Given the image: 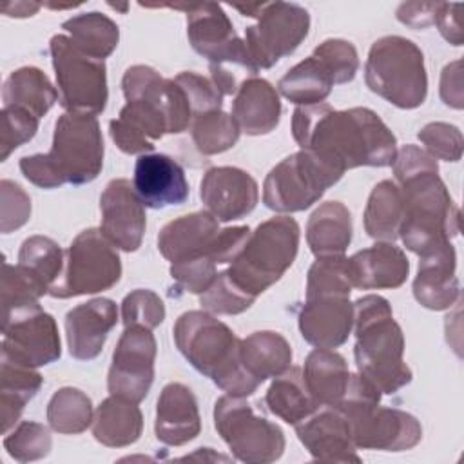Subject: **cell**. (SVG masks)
<instances>
[{"label":"cell","mask_w":464,"mask_h":464,"mask_svg":"<svg viewBox=\"0 0 464 464\" xmlns=\"http://www.w3.org/2000/svg\"><path fill=\"white\" fill-rule=\"evenodd\" d=\"M295 143L346 172L357 167H388L397 140L388 125L366 107L335 111L328 103L299 105L292 116Z\"/></svg>","instance_id":"cell-1"},{"label":"cell","mask_w":464,"mask_h":464,"mask_svg":"<svg viewBox=\"0 0 464 464\" xmlns=\"http://www.w3.org/2000/svg\"><path fill=\"white\" fill-rule=\"evenodd\" d=\"M127 103L109 132L125 154H149L165 134H179L192 123V109L185 91L174 78H163L149 65H132L121 78Z\"/></svg>","instance_id":"cell-2"},{"label":"cell","mask_w":464,"mask_h":464,"mask_svg":"<svg viewBox=\"0 0 464 464\" xmlns=\"http://www.w3.org/2000/svg\"><path fill=\"white\" fill-rule=\"evenodd\" d=\"M103 167V136L96 116L63 112L54 125L47 154L24 156L20 170L40 188H58L65 183L85 185L98 178Z\"/></svg>","instance_id":"cell-3"},{"label":"cell","mask_w":464,"mask_h":464,"mask_svg":"<svg viewBox=\"0 0 464 464\" xmlns=\"http://www.w3.org/2000/svg\"><path fill=\"white\" fill-rule=\"evenodd\" d=\"M355 362L359 375L381 393H395L411 382V370L404 362V334L393 319L388 299L368 294L353 303Z\"/></svg>","instance_id":"cell-4"},{"label":"cell","mask_w":464,"mask_h":464,"mask_svg":"<svg viewBox=\"0 0 464 464\" xmlns=\"http://www.w3.org/2000/svg\"><path fill=\"white\" fill-rule=\"evenodd\" d=\"M172 332L181 355L225 393L248 397L257 390L259 382L246 373L239 361L241 339L210 312L181 314Z\"/></svg>","instance_id":"cell-5"},{"label":"cell","mask_w":464,"mask_h":464,"mask_svg":"<svg viewBox=\"0 0 464 464\" xmlns=\"http://www.w3.org/2000/svg\"><path fill=\"white\" fill-rule=\"evenodd\" d=\"M402 221L399 237L413 254L426 256L450 243L460 232V212L439 170L415 174L399 181Z\"/></svg>","instance_id":"cell-6"},{"label":"cell","mask_w":464,"mask_h":464,"mask_svg":"<svg viewBox=\"0 0 464 464\" xmlns=\"http://www.w3.org/2000/svg\"><path fill=\"white\" fill-rule=\"evenodd\" d=\"M381 392L359 373L352 375L344 397L337 404L350 424L355 448L406 451L422 439L420 422L397 408H384Z\"/></svg>","instance_id":"cell-7"},{"label":"cell","mask_w":464,"mask_h":464,"mask_svg":"<svg viewBox=\"0 0 464 464\" xmlns=\"http://www.w3.org/2000/svg\"><path fill=\"white\" fill-rule=\"evenodd\" d=\"M297 248V221L288 216L270 218L250 232L241 252L225 272L237 288L256 299L292 266Z\"/></svg>","instance_id":"cell-8"},{"label":"cell","mask_w":464,"mask_h":464,"mask_svg":"<svg viewBox=\"0 0 464 464\" xmlns=\"http://www.w3.org/2000/svg\"><path fill=\"white\" fill-rule=\"evenodd\" d=\"M364 82L372 92L392 105L415 109L424 103L428 94L424 54L404 36H382L370 47Z\"/></svg>","instance_id":"cell-9"},{"label":"cell","mask_w":464,"mask_h":464,"mask_svg":"<svg viewBox=\"0 0 464 464\" xmlns=\"http://www.w3.org/2000/svg\"><path fill=\"white\" fill-rule=\"evenodd\" d=\"M343 170L301 149L279 161L265 178L263 203L276 212H301L343 178Z\"/></svg>","instance_id":"cell-10"},{"label":"cell","mask_w":464,"mask_h":464,"mask_svg":"<svg viewBox=\"0 0 464 464\" xmlns=\"http://www.w3.org/2000/svg\"><path fill=\"white\" fill-rule=\"evenodd\" d=\"M121 277V261L116 246L102 230L80 232L65 250V266L49 295L69 299L112 288Z\"/></svg>","instance_id":"cell-11"},{"label":"cell","mask_w":464,"mask_h":464,"mask_svg":"<svg viewBox=\"0 0 464 464\" xmlns=\"http://www.w3.org/2000/svg\"><path fill=\"white\" fill-rule=\"evenodd\" d=\"M214 426L241 462L268 464L285 451L283 430L257 415L245 397L228 393L219 397L214 406Z\"/></svg>","instance_id":"cell-12"},{"label":"cell","mask_w":464,"mask_h":464,"mask_svg":"<svg viewBox=\"0 0 464 464\" xmlns=\"http://www.w3.org/2000/svg\"><path fill=\"white\" fill-rule=\"evenodd\" d=\"M49 51L65 112L87 116L103 112L109 98L105 63L82 53L65 34H54Z\"/></svg>","instance_id":"cell-13"},{"label":"cell","mask_w":464,"mask_h":464,"mask_svg":"<svg viewBox=\"0 0 464 464\" xmlns=\"http://www.w3.org/2000/svg\"><path fill=\"white\" fill-rule=\"evenodd\" d=\"M256 18L257 24L245 31V45L257 69L290 56L310 31L308 11L292 2H263Z\"/></svg>","instance_id":"cell-14"},{"label":"cell","mask_w":464,"mask_h":464,"mask_svg":"<svg viewBox=\"0 0 464 464\" xmlns=\"http://www.w3.org/2000/svg\"><path fill=\"white\" fill-rule=\"evenodd\" d=\"M62 355L56 321L40 303L2 314V359L38 368Z\"/></svg>","instance_id":"cell-15"},{"label":"cell","mask_w":464,"mask_h":464,"mask_svg":"<svg viewBox=\"0 0 464 464\" xmlns=\"http://www.w3.org/2000/svg\"><path fill=\"white\" fill-rule=\"evenodd\" d=\"M156 339L150 328L132 324L125 326L109 368L107 388L111 395L141 402L154 381Z\"/></svg>","instance_id":"cell-16"},{"label":"cell","mask_w":464,"mask_h":464,"mask_svg":"<svg viewBox=\"0 0 464 464\" xmlns=\"http://www.w3.org/2000/svg\"><path fill=\"white\" fill-rule=\"evenodd\" d=\"M170 7L185 11L188 42L198 54L208 60L210 65L239 62L256 67L246 51L245 40L237 36L228 14L219 4H176Z\"/></svg>","instance_id":"cell-17"},{"label":"cell","mask_w":464,"mask_h":464,"mask_svg":"<svg viewBox=\"0 0 464 464\" xmlns=\"http://www.w3.org/2000/svg\"><path fill=\"white\" fill-rule=\"evenodd\" d=\"M102 210V234L125 252L140 248L147 219L145 208L140 201L132 183L125 178H118L107 183L100 196Z\"/></svg>","instance_id":"cell-18"},{"label":"cell","mask_w":464,"mask_h":464,"mask_svg":"<svg viewBox=\"0 0 464 464\" xmlns=\"http://www.w3.org/2000/svg\"><path fill=\"white\" fill-rule=\"evenodd\" d=\"M199 198L218 221H236L256 208L259 188L246 170L237 167H212L201 179Z\"/></svg>","instance_id":"cell-19"},{"label":"cell","mask_w":464,"mask_h":464,"mask_svg":"<svg viewBox=\"0 0 464 464\" xmlns=\"http://www.w3.org/2000/svg\"><path fill=\"white\" fill-rule=\"evenodd\" d=\"M299 330L315 348H337L353 330V303L350 295L321 294L304 299L299 312Z\"/></svg>","instance_id":"cell-20"},{"label":"cell","mask_w":464,"mask_h":464,"mask_svg":"<svg viewBox=\"0 0 464 464\" xmlns=\"http://www.w3.org/2000/svg\"><path fill=\"white\" fill-rule=\"evenodd\" d=\"M301 444L315 460L361 462L346 417L337 406H321L295 424Z\"/></svg>","instance_id":"cell-21"},{"label":"cell","mask_w":464,"mask_h":464,"mask_svg":"<svg viewBox=\"0 0 464 464\" xmlns=\"http://www.w3.org/2000/svg\"><path fill=\"white\" fill-rule=\"evenodd\" d=\"M132 187L149 208L181 205L188 198V183L181 165L167 154H141L134 165Z\"/></svg>","instance_id":"cell-22"},{"label":"cell","mask_w":464,"mask_h":464,"mask_svg":"<svg viewBox=\"0 0 464 464\" xmlns=\"http://www.w3.org/2000/svg\"><path fill=\"white\" fill-rule=\"evenodd\" d=\"M118 323V308L112 299L96 297L71 308L65 315L69 353L80 361L100 355L109 332Z\"/></svg>","instance_id":"cell-23"},{"label":"cell","mask_w":464,"mask_h":464,"mask_svg":"<svg viewBox=\"0 0 464 464\" xmlns=\"http://www.w3.org/2000/svg\"><path fill=\"white\" fill-rule=\"evenodd\" d=\"M346 272L352 288H399L408 279L410 261L399 246L381 241L346 257Z\"/></svg>","instance_id":"cell-24"},{"label":"cell","mask_w":464,"mask_h":464,"mask_svg":"<svg viewBox=\"0 0 464 464\" xmlns=\"http://www.w3.org/2000/svg\"><path fill=\"white\" fill-rule=\"evenodd\" d=\"M457 254L451 243L420 256L413 295L428 310H446L459 299V277L455 274Z\"/></svg>","instance_id":"cell-25"},{"label":"cell","mask_w":464,"mask_h":464,"mask_svg":"<svg viewBox=\"0 0 464 464\" xmlns=\"http://www.w3.org/2000/svg\"><path fill=\"white\" fill-rule=\"evenodd\" d=\"M154 431L167 446H183L201 431V417L192 390L181 382L163 386L158 406Z\"/></svg>","instance_id":"cell-26"},{"label":"cell","mask_w":464,"mask_h":464,"mask_svg":"<svg viewBox=\"0 0 464 464\" xmlns=\"http://www.w3.org/2000/svg\"><path fill=\"white\" fill-rule=\"evenodd\" d=\"M219 232V221L208 212L199 210L169 221L158 234V250L170 263L188 257L210 256V246Z\"/></svg>","instance_id":"cell-27"},{"label":"cell","mask_w":464,"mask_h":464,"mask_svg":"<svg viewBox=\"0 0 464 464\" xmlns=\"http://www.w3.org/2000/svg\"><path fill=\"white\" fill-rule=\"evenodd\" d=\"M232 118L239 130L250 136L272 132L281 118V102L276 87L257 76L246 80L236 92Z\"/></svg>","instance_id":"cell-28"},{"label":"cell","mask_w":464,"mask_h":464,"mask_svg":"<svg viewBox=\"0 0 464 464\" xmlns=\"http://www.w3.org/2000/svg\"><path fill=\"white\" fill-rule=\"evenodd\" d=\"M352 241V216L341 201L319 205L306 223V243L315 257L344 256Z\"/></svg>","instance_id":"cell-29"},{"label":"cell","mask_w":464,"mask_h":464,"mask_svg":"<svg viewBox=\"0 0 464 464\" xmlns=\"http://www.w3.org/2000/svg\"><path fill=\"white\" fill-rule=\"evenodd\" d=\"M303 379L319 406H337L348 388L350 370L341 353L315 348L304 361Z\"/></svg>","instance_id":"cell-30"},{"label":"cell","mask_w":464,"mask_h":464,"mask_svg":"<svg viewBox=\"0 0 464 464\" xmlns=\"http://www.w3.org/2000/svg\"><path fill=\"white\" fill-rule=\"evenodd\" d=\"M239 361L256 382H265L290 368L292 346L277 332H254L239 343Z\"/></svg>","instance_id":"cell-31"},{"label":"cell","mask_w":464,"mask_h":464,"mask_svg":"<svg viewBox=\"0 0 464 464\" xmlns=\"http://www.w3.org/2000/svg\"><path fill=\"white\" fill-rule=\"evenodd\" d=\"M143 430V415L136 402L123 397H107L92 417V435L109 448L134 444Z\"/></svg>","instance_id":"cell-32"},{"label":"cell","mask_w":464,"mask_h":464,"mask_svg":"<svg viewBox=\"0 0 464 464\" xmlns=\"http://www.w3.org/2000/svg\"><path fill=\"white\" fill-rule=\"evenodd\" d=\"M2 100L4 107L24 109L40 120L58 102V91L40 69L20 67L4 82Z\"/></svg>","instance_id":"cell-33"},{"label":"cell","mask_w":464,"mask_h":464,"mask_svg":"<svg viewBox=\"0 0 464 464\" xmlns=\"http://www.w3.org/2000/svg\"><path fill=\"white\" fill-rule=\"evenodd\" d=\"M265 404L276 417L292 426L321 408L310 395L299 366H290L274 379L265 395Z\"/></svg>","instance_id":"cell-34"},{"label":"cell","mask_w":464,"mask_h":464,"mask_svg":"<svg viewBox=\"0 0 464 464\" xmlns=\"http://www.w3.org/2000/svg\"><path fill=\"white\" fill-rule=\"evenodd\" d=\"M44 377L36 368L24 366L7 359L0 364V424L2 433H7L11 426L20 419L25 404L42 388Z\"/></svg>","instance_id":"cell-35"},{"label":"cell","mask_w":464,"mask_h":464,"mask_svg":"<svg viewBox=\"0 0 464 464\" xmlns=\"http://www.w3.org/2000/svg\"><path fill=\"white\" fill-rule=\"evenodd\" d=\"M334 85V74L326 63L312 53L279 80L277 91L297 105H314L323 103Z\"/></svg>","instance_id":"cell-36"},{"label":"cell","mask_w":464,"mask_h":464,"mask_svg":"<svg viewBox=\"0 0 464 464\" xmlns=\"http://www.w3.org/2000/svg\"><path fill=\"white\" fill-rule=\"evenodd\" d=\"M402 221V196L397 183L392 179L379 181L364 208V230L370 237L393 243L399 237Z\"/></svg>","instance_id":"cell-37"},{"label":"cell","mask_w":464,"mask_h":464,"mask_svg":"<svg viewBox=\"0 0 464 464\" xmlns=\"http://www.w3.org/2000/svg\"><path fill=\"white\" fill-rule=\"evenodd\" d=\"M72 44L94 60L107 58L120 42V29L109 16L91 11L72 16L62 24Z\"/></svg>","instance_id":"cell-38"},{"label":"cell","mask_w":464,"mask_h":464,"mask_svg":"<svg viewBox=\"0 0 464 464\" xmlns=\"http://www.w3.org/2000/svg\"><path fill=\"white\" fill-rule=\"evenodd\" d=\"M65 263V252L47 236H31L24 239L18 252V268L38 283L47 294L58 281Z\"/></svg>","instance_id":"cell-39"},{"label":"cell","mask_w":464,"mask_h":464,"mask_svg":"<svg viewBox=\"0 0 464 464\" xmlns=\"http://www.w3.org/2000/svg\"><path fill=\"white\" fill-rule=\"evenodd\" d=\"M92 402L78 388L65 386L53 393L47 404V422L51 430L63 435H76L92 424Z\"/></svg>","instance_id":"cell-40"},{"label":"cell","mask_w":464,"mask_h":464,"mask_svg":"<svg viewBox=\"0 0 464 464\" xmlns=\"http://www.w3.org/2000/svg\"><path fill=\"white\" fill-rule=\"evenodd\" d=\"M239 132L236 120L221 109L199 114L190 123L192 143L203 156L221 154L232 149Z\"/></svg>","instance_id":"cell-41"},{"label":"cell","mask_w":464,"mask_h":464,"mask_svg":"<svg viewBox=\"0 0 464 464\" xmlns=\"http://www.w3.org/2000/svg\"><path fill=\"white\" fill-rule=\"evenodd\" d=\"M53 446L49 430L33 420L20 422L9 435L4 439V448L18 462H31L49 455Z\"/></svg>","instance_id":"cell-42"},{"label":"cell","mask_w":464,"mask_h":464,"mask_svg":"<svg viewBox=\"0 0 464 464\" xmlns=\"http://www.w3.org/2000/svg\"><path fill=\"white\" fill-rule=\"evenodd\" d=\"M350 292H352V283L346 272V257L344 256L317 257V261L308 270L306 297L321 295V294L350 295Z\"/></svg>","instance_id":"cell-43"},{"label":"cell","mask_w":464,"mask_h":464,"mask_svg":"<svg viewBox=\"0 0 464 464\" xmlns=\"http://www.w3.org/2000/svg\"><path fill=\"white\" fill-rule=\"evenodd\" d=\"M256 299L237 288L227 276V272H219L214 283L199 295V304L203 310L219 315H236L252 306Z\"/></svg>","instance_id":"cell-44"},{"label":"cell","mask_w":464,"mask_h":464,"mask_svg":"<svg viewBox=\"0 0 464 464\" xmlns=\"http://www.w3.org/2000/svg\"><path fill=\"white\" fill-rule=\"evenodd\" d=\"M218 263L208 256H196L170 265V277L179 294H203L216 279Z\"/></svg>","instance_id":"cell-45"},{"label":"cell","mask_w":464,"mask_h":464,"mask_svg":"<svg viewBox=\"0 0 464 464\" xmlns=\"http://www.w3.org/2000/svg\"><path fill=\"white\" fill-rule=\"evenodd\" d=\"M47 292L34 283L27 274H24L18 265H9L4 261L2 265V314L20 308L36 304L42 295Z\"/></svg>","instance_id":"cell-46"},{"label":"cell","mask_w":464,"mask_h":464,"mask_svg":"<svg viewBox=\"0 0 464 464\" xmlns=\"http://www.w3.org/2000/svg\"><path fill=\"white\" fill-rule=\"evenodd\" d=\"M165 319V304L161 297L147 288L132 290L121 301L123 326L140 324L145 328H156Z\"/></svg>","instance_id":"cell-47"},{"label":"cell","mask_w":464,"mask_h":464,"mask_svg":"<svg viewBox=\"0 0 464 464\" xmlns=\"http://www.w3.org/2000/svg\"><path fill=\"white\" fill-rule=\"evenodd\" d=\"M314 54L326 63V67L334 74L335 85L348 83L355 78L359 69V56L352 42L341 38H328L314 49Z\"/></svg>","instance_id":"cell-48"},{"label":"cell","mask_w":464,"mask_h":464,"mask_svg":"<svg viewBox=\"0 0 464 464\" xmlns=\"http://www.w3.org/2000/svg\"><path fill=\"white\" fill-rule=\"evenodd\" d=\"M2 138H0V161H5L9 154L33 140L38 130V118L24 109L2 107Z\"/></svg>","instance_id":"cell-49"},{"label":"cell","mask_w":464,"mask_h":464,"mask_svg":"<svg viewBox=\"0 0 464 464\" xmlns=\"http://www.w3.org/2000/svg\"><path fill=\"white\" fill-rule=\"evenodd\" d=\"M419 140L435 160L459 161L462 156V132L446 121H431L419 130Z\"/></svg>","instance_id":"cell-50"},{"label":"cell","mask_w":464,"mask_h":464,"mask_svg":"<svg viewBox=\"0 0 464 464\" xmlns=\"http://www.w3.org/2000/svg\"><path fill=\"white\" fill-rule=\"evenodd\" d=\"M31 218V198L11 179L0 181V230L9 234L24 227Z\"/></svg>","instance_id":"cell-51"},{"label":"cell","mask_w":464,"mask_h":464,"mask_svg":"<svg viewBox=\"0 0 464 464\" xmlns=\"http://www.w3.org/2000/svg\"><path fill=\"white\" fill-rule=\"evenodd\" d=\"M174 80L185 91L194 118L199 114L221 109L223 94L216 89L212 80H208L198 72H192V71H183Z\"/></svg>","instance_id":"cell-52"},{"label":"cell","mask_w":464,"mask_h":464,"mask_svg":"<svg viewBox=\"0 0 464 464\" xmlns=\"http://www.w3.org/2000/svg\"><path fill=\"white\" fill-rule=\"evenodd\" d=\"M440 2H404L397 7V20L411 29H426L435 24Z\"/></svg>","instance_id":"cell-53"},{"label":"cell","mask_w":464,"mask_h":464,"mask_svg":"<svg viewBox=\"0 0 464 464\" xmlns=\"http://www.w3.org/2000/svg\"><path fill=\"white\" fill-rule=\"evenodd\" d=\"M440 98L448 107L462 109L464 92H462V60L448 63L440 76Z\"/></svg>","instance_id":"cell-54"},{"label":"cell","mask_w":464,"mask_h":464,"mask_svg":"<svg viewBox=\"0 0 464 464\" xmlns=\"http://www.w3.org/2000/svg\"><path fill=\"white\" fill-rule=\"evenodd\" d=\"M460 4H448L440 2V7L435 16V24L451 45H462V29H460Z\"/></svg>","instance_id":"cell-55"},{"label":"cell","mask_w":464,"mask_h":464,"mask_svg":"<svg viewBox=\"0 0 464 464\" xmlns=\"http://www.w3.org/2000/svg\"><path fill=\"white\" fill-rule=\"evenodd\" d=\"M40 9V4L36 2H5L2 5V13L5 16H14V18H25V16H33L36 11Z\"/></svg>","instance_id":"cell-56"},{"label":"cell","mask_w":464,"mask_h":464,"mask_svg":"<svg viewBox=\"0 0 464 464\" xmlns=\"http://www.w3.org/2000/svg\"><path fill=\"white\" fill-rule=\"evenodd\" d=\"M208 450L210 448H199V451L198 453H194V455H187V457H183V459H203V460H227V457H223V455H216V453H212L210 451V455H207L208 453Z\"/></svg>","instance_id":"cell-57"},{"label":"cell","mask_w":464,"mask_h":464,"mask_svg":"<svg viewBox=\"0 0 464 464\" xmlns=\"http://www.w3.org/2000/svg\"><path fill=\"white\" fill-rule=\"evenodd\" d=\"M109 5H111L112 9H120V11H123V13H125L127 7H129V5H118V4H109Z\"/></svg>","instance_id":"cell-58"}]
</instances>
